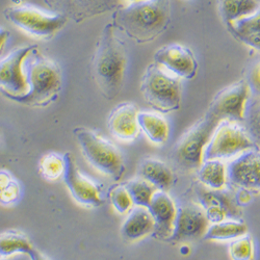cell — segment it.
<instances>
[{
  "label": "cell",
  "mask_w": 260,
  "mask_h": 260,
  "mask_svg": "<svg viewBox=\"0 0 260 260\" xmlns=\"http://www.w3.org/2000/svg\"><path fill=\"white\" fill-rule=\"evenodd\" d=\"M127 64L125 43L118 36L113 23H108L101 32L92 61L94 80L106 99L112 100L120 94Z\"/></svg>",
  "instance_id": "cell-1"
},
{
  "label": "cell",
  "mask_w": 260,
  "mask_h": 260,
  "mask_svg": "<svg viewBox=\"0 0 260 260\" xmlns=\"http://www.w3.org/2000/svg\"><path fill=\"white\" fill-rule=\"evenodd\" d=\"M169 22V0H146L118 8L112 23L137 43H148L160 36Z\"/></svg>",
  "instance_id": "cell-2"
},
{
  "label": "cell",
  "mask_w": 260,
  "mask_h": 260,
  "mask_svg": "<svg viewBox=\"0 0 260 260\" xmlns=\"http://www.w3.org/2000/svg\"><path fill=\"white\" fill-rule=\"evenodd\" d=\"M28 92L19 97L9 98L12 101L31 105L46 106L54 101L62 85L59 64L52 58L38 53L36 50L26 61Z\"/></svg>",
  "instance_id": "cell-3"
},
{
  "label": "cell",
  "mask_w": 260,
  "mask_h": 260,
  "mask_svg": "<svg viewBox=\"0 0 260 260\" xmlns=\"http://www.w3.org/2000/svg\"><path fill=\"white\" fill-rule=\"evenodd\" d=\"M73 134L82 155L94 169L115 181L122 178L125 165L117 146L94 130L85 127H76Z\"/></svg>",
  "instance_id": "cell-4"
},
{
  "label": "cell",
  "mask_w": 260,
  "mask_h": 260,
  "mask_svg": "<svg viewBox=\"0 0 260 260\" xmlns=\"http://www.w3.org/2000/svg\"><path fill=\"white\" fill-rule=\"evenodd\" d=\"M146 102L160 113L176 111L181 102L180 78L169 73L155 62L146 69L141 83Z\"/></svg>",
  "instance_id": "cell-5"
},
{
  "label": "cell",
  "mask_w": 260,
  "mask_h": 260,
  "mask_svg": "<svg viewBox=\"0 0 260 260\" xmlns=\"http://www.w3.org/2000/svg\"><path fill=\"white\" fill-rule=\"evenodd\" d=\"M220 121L209 114L188 128L173 149V160L186 172L197 171L204 161V151Z\"/></svg>",
  "instance_id": "cell-6"
},
{
  "label": "cell",
  "mask_w": 260,
  "mask_h": 260,
  "mask_svg": "<svg viewBox=\"0 0 260 260\" xmlns=\"http://www.w3.org/2000/svg\"><path fill=\"white\" fill-rule=\"evenodd\" d=\"M258 147L245 127L233 121H221L204 151V160H224L241 155Z\"/></svg>",
  "instance_id": "cell-7"
},
{
  "label": "cell",
  "mask_w": 260,
  "mask_h": 260,
  "mask_svg": "<svg viewBox=\"0 0 260 260\" xmlns=\"http://www.w3.org/2000/svg\"><path fill=\"white\" fill-rule=\"evenodd\" d=\"M5 17L26 34L49 39L56 35L67 23L68 18L58 13H49L29 6H18L5 11Z\"/></svg>",
  "instance_id": "cell-8"
},
{
  "label": "cell",
  "mask_w": 260,
  "mask_h": 260,
  "mask_svg": "<svg viewBox=\"0 0 260 260\" xmlns=\"http://www.w3.org/2000/svg\"><path fill=\"white\" fill-rule=\"evenodd\" d=\"M37 48V45L18 47L0 59V91L8 99L28 92L26 61Z\"/></svg>",
  "instance_id": "cell-9"
},
{
  "label": "cell",
  "mask_w": 260,
  "mask_h": 260,
  "mask_svg": "<svg viewBox=\"0 0 260 260\" xmlns=\"http://www.w3.org/2000/svg\"><path fill=\"white\" fill-rule=\"evenodd\" d=\"M247 80L237 81L220 91L209 104L207 114L221 121L243 122L250 97Z\"/></svg>",
  "instance_id": "cell-10"
},
{
  "label": "cell",
  "mask_w": 260,
  "mask_h": 260,
  "mask_svg": "<svg viewBox=\"0 0 260 260\" xmlns=\"http://www.w3.org/2000/svg\"><path fill=\"white\" fill-rule=\"evenodd\" d=\"M62 179L72 198L82 206L98 207L103 204L102 192L97 182L79 170L71 153H66Z\"/></svg>",
  "instance_id": "cell-11"
},
{
  "label": "cell",
  "mask_w": 260,
  "mask_h": 260,
  "mask_svg": "<svg viewBox=\"0 0 260 260\" xmlns=\"http://www.w3.org/2000/svg\"><path fill=\"white\" fill-rule=\"evenodd\" d=\"M210 223L200 204L186 203L177 208L174 230L169 242L188 243L204 237Z\"/></svg>",
  "instance_id": "cell-12"
},
{
  "label": "cell",
  "mask_w": 260,
  "mask_h": 260,
  "mask_svg": "<svg viewBox=\"0 0 260 260\" xmlns=\"http://www.w3.org/2000/svg\"><path fill=\"white\" fill-rule=\"evenodd\" d=\"M154 62L178 78L191 79L198 70V62L191 50L180 44L159 48L154 54Z\"/></svg>",
  "instance_id": "cell-13"
},
{
  "label": "cell",
  "mask_w": 260,
  "mask_h": 260,
  "mask_svg": "<svg viewBox=\"0 0 260 260\" xmlns=\"http://www.w3.org/2000/svg\"><path fill=\"white\" fill-rule=\"evenodd\" d=\"M228 180L245 190L260 191V150L252 149L227 165Z\"/></svg>",
  "instance_id": "cell-14"
},
{
  "label": "cell",
  "mask_w": 260,
  "mask_h": 260,
  "mask_svg": "<svg viewBox=\"0 0 260 260\" xmlns=\"http://www.w3.org/2000/svg\"><path fill=\"white\" fill-rule=\"evenodd\" d=\"M44 3L56 13L73 19L77 23L106 12L116 11L121 6V0H44Z\"/></svg>",
  "instance_id": "cell-15"
},
{
  "label": "cell",
  "mask_w": 260,
  "mask_h": 260,
  "mask_svg": "<svg viewBox=\"0 0 260 260\" xmlns=\"http://www.w3.org/2000/svg\"><path fill=\"white\" fill-rule=\"evenodd\" d=\"M196 192L210 224L229 219L238 220L237 216L240 215V211L237 209L235 200L228 191L224 189L213 190L202 186L198 187Z\"/></svg>",
  "instance_id": "cell-16"
},
{
  "label": "cell",
  "mask_w": 260,
  "mask_h": 260,
  "mask_svg": "<svg viewBox=\"0 0 260 260\" xmlns=\"http://www.w3.org/2000/svg\"><path fill=\"white\" fill-rule=\"evenodd\" d=\"M148 210L154 220V235L158 240L168 241L171 237L177 215V206L164 190H156Z\"/></svg>",
  "instance_id": "cell-17"
},
{
  "label": "cell",
  "mask_w": 260,
  "mask_h": 260,
  "mask_svg": "<svg viewBox=\"0 0 260 260\" xmlns=\"http://www.w3.org/2000/svg\"><path fill=\"white\" fill-rule=\"evenodd\" d=\"M139 113L138 106L134 103L124 102L116 106L107 121L110 133L123 142L135 141L141 133L138 121Z\"/></svg>",
  "instance_id": "cell-18"
},
{
  "label": "cell",
  "mask_w": 260,
  "mask_h": 260,
  "mask_svg": "<svg viewBox=\"0 0 260 260\" xmlns=\"http://www.w3.org/2000/svg\"><path fill=\"white\" fill-rule=\"evenodd\" d=\"M154 220L146 207L136 206L127 213L121 227V235L127 243H135L153 234Z\"/></svg>",
  "instance_id": "cell-19"
},
{
  "label": "cell",
  "mask_w": 260,
  "mask_h": 260,
  "mask_svg": "<svg viewBox=\"0 0 260 260\" xmlns=\"http://www.w3.org/2000/svg\"><path fill=\"white\" fill-rule=\"evenodd\" d=\"M140 177L153 185L157 190L167 191L173 183L171 168L160 159H144L139 168Z\"/></svg>",
  "instance_id": "cell-20"
},
{
  "label": "cell",
  "mask_w": 260,
  "mask_h": 260,
  "mask_svg": "<svg viewBox=\"0 0 260 260\" xmlns=\"http://www.w3.org/2000/svg\"><path fill=\"white\" fill-rule=\"evenodd\" d=\"M138 121L140 129L151 143L158 146L167 143L170 127L164 116L153 112H140Z\"/></svg>",
  "instance_id": "cell-21"
},
{
  "label": "cell",
  "mask_w": 260,
  "mask_h": 260,
  "mask_svg": "<svg viewBox=\"0 0 260 260\" xmlns=\"http://www.w3.org/2000/svg\"><path fill=\"white\" fill-rule=\"evenodd\" d=\"M197 177L200 184L206 188L224 189L228 181L227 166L219 159L204 160L197 170Z\"/></svg>",
  "instance_id": "cell-22"
},
{
  "label": "cell",
  "mask_w": 260,
  "mask_h": 260,
  "mask_svg": "<svg viewBox=\"0 0 260 260\" xmlns=\"http://www.w3.org/2000/svg\"><path fill=\"white\" fill-rule=\"evenodd\" d=\"M246 234H248V227L243 221L229 219L210 224L204 238L212 242H226L236 240Z\"/></svg>",
  "instance_id": "cell-23"
},
{
  "label": "cell",
  "mask_w": 260,
  "mask_h": 260,
  "mask_svg": "<svg viewBox=\"0 0 260 260\" xmlns=\"http://www.w3.org/2000/svg\"><path fill=\"white\" fill-rule=\"evenodd\" d=\"M259 8L260 0H220L221 14L228 24L252 15Z\"/></svg>",
  "instance_id": "cell-24"
},
{
  "label": "cell",
  "mask_w": 260,
  "mask_h": 260,
  "mask_svg": "<svg viewBox=\"0 0 260 260\" xmlns=\"http://www.w3.org/2000/svg\"><path fill=\"white\" fill-rule=\"evenodd\" d=\"M25 234L18 231H8L0 234V257H10L17 254H28L32 249Z\"/></svg>",
  "instance_id": "cell-25"
},
{
  "label": "cell",
  "mask_w": 260,
  "mask_h": 260,
  "mask_svg": "<svg viewBox=\"0 0 260 260\" xmlns=\"http://www.w3.org/2000/svg\"><path fill=\"white\" fill-rule=\"evenodd\" d=\"M125 187L127 188L130 197L136 206L146 207L148 208L151 200H152L154 193L156 192V188L151 185L149 182L144 180L141 177H137L135 179L129 180Z\"/></svg>",
  "instance_id": "cell-26"
},
{
  "label": "cell",
  "mask_w": 260,
  "mask_h": 260,
  "mask_svg": "<svg viewBox=\"0 0 260 260\" xmlns=\"http://www.w3.org/2000/svg\"><path fill=\"white\" fill-rule=\"evenodd\" d=\"M244 122L248 135L258 147L260 145V98L247 104Z\"/></svg>",
  "instance_id": "cell-27"
},
{
  "label": "cell",
  "mask_w": 260,
  "mask_h": 260,
  "mask_svg": "<svg viewBox=\"0 0 260 260\" xmlns=\"http://www.w3.org/2000/svg\"><path fill=\"white\" fill-rule=\"evenodd\" d=\"M64 170V158L63 155L56 153H49L43 156L40 161L41 174L46 179L55 180L62 177Z\"/></svg>",
  "instance_id": "cell-28"
},
{
  "label": "cell",
  "mask_w": 260,
  "mask_h": 260,
  "mask_svg": "<svg viewBox=\"0 0 260 260\" xmlns=\"http://www.w3.org/2000/svg\"><path fill=\"white\" fill-rule=\"evenodd\" d=\"M229 256L231 260H253L254 244L251 236L248 234L231 241L229 248Z\"/></svg>",
  "instance_id": "cell-29"
},
{
  "label": "cell",
  "mask_w": 260,
  "mask_h": 260,
  "mask_svg": "<svg viewBox=\"0 0 260 260\" xmlns=\"http://www.w3.org/2000/svg\"><path fill=\"white\" fill-rule=\"evenodd\" d=\"M230 25L236 37L260 35V8L252 15L234 21Z\"/></svg>",
  "instance_id": "cell-30"
},
{
  "label": "cell",
  "mask_w": 260,
  "mask_h": 260,
  "mask_svg": "<svg viewBox=\"0 0 260 260\" xmlns=\"http://www.w3.org/2000/svg\"><path fill=\"white\" fill-rule=\"evenodd\" d=\"M110 199L114 209L120 214H126L134 208L132 197L125 185H118L110 191Z\"/></svg>",
  "instance_id": "cell-31"
},
{
  "label": "cell",
  "mask_w": 260,
  "mask_h": 260,
  "mask_svg": "<svg viewBox=\"0 0 260 260\" xmlns=\"http://www.w3.org/2000/svg\"><path fill=\"white\" fill-rule=\"evenodd\" d=\"M20 193L18 183L7 172H0V203L10 204L17 200Z\"/></svg>",
  "instance_id": "cell-32"
},
{
  "label": "cell",
  "mask_w": 260,
  "mask_h": 260,
  "mask_svg": "<svg viewBox=\"0 0 260 260\" xmlns=\"http://www.w3.org/2000/svg\"><path fill=\"white\" fill-rule=\"evenodd\" d=\"M247 82L251 94L255 98H260V58L251 66Z\"/></svg>",
  "instance_id": "cell-33"
},
{
  "label": "cell",
  "mask_w": 260,
  "mask_h": 260,
  "mask_svg": "<svg viewBox=\"0 0 260 260\" xmlns=\"http://www.w3.org/2000/svg\"><path fill=\"white\" fill-rule=\"evenodd\" d=\"M244 44L247 46L257 50L260 52V35H253V36H246V37H237Z\"/></svg>",
  "instance_id": "cell-34"
},
{
  "label": "cell",
  "mask_w": 260,
  "mask_h": 260,
  "mask_svg": "<svg viewBox=\"0 0 260 260\" xmlns=\"http://www.w3.org/2000/svg\"><path fill=\"white\" fill-rule=\"evenodd\" d=\"M9 38H10V31L0 27V55H2V53L6 47V44H7Z\"/></svg>",
  "instance_id": "cell-35"
},
{
  "label": "cell",
  "mask_w": 260,
  "mask_h": 260,
  "mask_svg": "<svg viewBox=\"0 0 260 260\" xmlns=\"http://www.w3.org/2000/svg\"><path fill=\"white\" fill-rule=\"evenodd\" d=\"M27 255L29 256L30 260H51L47 255H45L44 253H42V252L36 250L35 248H32Z\"/></svg>",
  "instance_id": "cell-36"
},
{
  "label": "cell",
  "mask_w": 260,
  "mask_h": 260,
  "mask_svg": "<svg viewBox=\"0 0 260 260\" xmlns=\"http://www.w3.org/2000/svg\"><path fill=\"white\" fill-rule=\"evenodd\" d=\"M127 2L132 3V4H134V3H141V2H146V0H127Z\"/></svg>",
  "instance_id": "cell-37"
},
{
  "label": "cell",
  "mask_w": 260,
  "mask_h": 260,
  "mask_svg": "<svg viewBox=\"0 0 260 260\" xmlns=\"http://www.w3.org/2000/svg\"><path fill=\"white\" fill-rule=\"evenodd\" d=\"M14 3H17V4H20V3H22V2H24V0H13Z\"/></svg>",
  "instance_id": "cell-38"
}]
</instances>
